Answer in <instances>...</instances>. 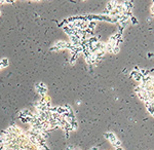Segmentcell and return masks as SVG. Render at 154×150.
<instances>
[{
  "mask_svg": "<svg viewBox=\"0 0 154 150\" xmlns=\"http://www.w3.org/2000/svg\"><path fill=\"white\" fill-rule=\"evenodd\" d=\"M104 137L110 142V143L115 147V148H118V147H122L121 146V141L117 139V137L111 132H108L104 134Z\"/></svg>",
  "mask_w": 154,
  "mask_h": 150,
  "instance_id": "cell-1",
  "label": "cell"
},
{
  "mask_svg": "<svg viewBox=\"0 0 154 150\" xmlns=\"http://www.w3.org/2000/svg\"><path fill=\"white\" fill-rule=\"evenodd\" d=\"M35 91L40 97H44L47 95V86L43 82H38L35 84Z\"/></svg>",
  "mask_w": 154,
  "mask_h": 150,
  "instance_id": "cell-2",
  "label": "cell"
},
{
  "mask_svg": "<svg viewBox=\"0 0 154 150\" xmlns=\"http://www.w3.org/2000/svg\"><path fill=\"white\" fill-rule=\"evenodd\" d=\"M129 21L132 22V23H133L134 25H137V24H138V20H137V19H136L134 16H133L132 18H130V20H129Z\"/></svg>",
  "mask_w": 154,
  "mask_h": 150,
  "instance_id": "cell-3",
  "label": "cell"
}]
</instances>
